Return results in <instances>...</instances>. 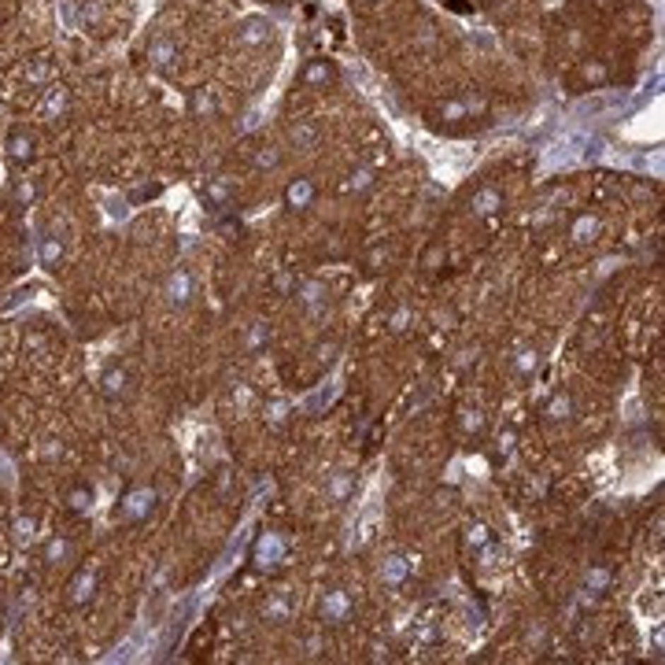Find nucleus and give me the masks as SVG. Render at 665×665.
<instances>
[{"label": "nucleus", "instance_id": "nucleus-1", "mask_svg": "<svg viewBox=\"0 0 665 665\" xmlns=\"http://www.w3.org/2000/svg\"><path fill=\"white\" fill-rule=\"evenodd\" d=\"M155 488H129L126 495H122V502H119V517L122 522H129V525H137V522H144L152 510H155Z\"/></svg>", "mask_w": 665, "mask_h": 665}, {"label": "nucleus", "instance_id": "nucleus-24", "mask_svg": "<svg viewBox=\"0 0 665 665\" xmlns=\"http://www.w3.org/2000/svg\"><path fill=\"white\" fill-rule=\"evenodd\" d=\"M488 543H492V529H488V525H481V522L466 525V547H477V551H484Z\"/></svg>", "mask_w": 665, "mask_h": 665}, {"label": "nucleus", "instance_id": "nucleus-20", "mask_svg": "<svg viewBox=\"0 0 665 665\" xmlns=\"http://www.w3.org/2000/svg\"><path fill=\"white\" fill-rule=\"evenodd\" d=\"M11 540L19 543V547L34 543V540H37V522H34V517H30V514H19V517H15V522H11Z\"/></svg>", "mask_w": 665, "mask_h": 665}, {"label": "nucleus", "instance_id": "nucleus-28", "mask_svg": "<svg viewBox=\"0 0 665 665\" xmlns=\"http://www.w3.org/2000/svg\"><path fill=\"white\" fill-rule=\"evenodd\" d=\"M278 163H281V148H278V144H263V148L255 152V167L259 170H273Z\"/></svg>", "mask_w": 665, "mask_h": 665}, {"label": "nucleus", "instance_id": "nucleus-12", "mask_svg": "<svg viewBox=\"0 0 665 665\" xmlns=\"http://www.w3.org/2000/svg\"><path fill=\"white\" fill-rule=\"evenodd\" d=\"M499 207H502V192H499L495 185H484V189H477L473 196H469V211H473V215H481V218L495 215Z\"/></svg>", "mask_w": 665, "mask_h": 665}, {"label": "nucleus", "instance_id": "nucleus-36", "mask_svg": "<svg viewBox=\"0 0 665 665\" xmlns=\"http://www.w3.org/2000/svg\"><path fill=\"white\" fill-rule=\"evenodd\" d=\"M462 429H466V432H481V429H484V414H481V411H466V414H462Z\"/></svg>", "mask_w": 665, "mask_h": 665}, {"label": "nucleus", "instance_id": "nucleus-33", "mask_svg": "<svg viewBox=\"0 0 665 665\" xmlns=\"http://www.w3.org/2000/svg\"><path fill=\"white\" fill-rule=\"evenodd\" d=\"M606 584H610V573H606V570H592L588 580H584V592H603Z\"/></svg>", "mask_w": 665, "mask_h": 665}, {"label": "nucleus", "instance_id": "nucleus-14", "mask_svg": "<svg viewBox=\"0 0 665 665\" xmlns=\"http://www.w3.org/2000/svg\"><path fill=\"white\" fill-rule=\"evenodd\" d=\"M300 82H303V86H329V82H336V67H333L329 59H311V63L303 67Z\"/></svg>", "mask_w": 665, "mask_h": 665}, {"label": "nucleus", "instance_id": "nucleus-27", "mask_svg": "<svg viewBox=\"0 0 665 665\" xmlns=\"http://www.w3.org/2000/svg\"><path fill=\"white\" fill-rule=\"evenodd\" d=\"M263 618L266 621H288V599L285 595H273L270 603H263Z\"/></svg>", "mask_w": 665, "mask_h": 665}, {"label": "nucleus", "instance_id": "nucleus-23", "mask_svg": "<svg viewBox=\"0 0 665 665\" xmlns=\"http://www.w3.org/2000/svg\"><path fill=\"white\" fill-rule=\"evenodd\" d=\"M595 233H599V218H595V215H580V218L573 222V230H570V237L580 240V245H584V240H592Z\"/></svg>", "mask_w": 665, "mask_h": 665}, {"label": "nucleus", "instance_id": "nucleus-7", "mask_svg": "<svg viewBox=\"0 0 665 665\" xmlns=\"http://www.w3.org/2000/svg\"><path fill=\"white\" fill-rule=\"evenodd\" d=\"M288 141L296 144L300 152H314L318 141H322V129H318L314 119H296V122L288 126Z\"/></svg>", "mask_w": 665, "mask_h": 665}, {"label": "nucleus", "instance_id": "nucleus-2", "mask_svg": "<svg viewBox=\"0 0 665 665\" xmlns=\"http://www.w3.org/2000/svg\"><path fill=\"white\" fill-rule=\"evenodd\" d=\"M285 540L278 536V532H263V536L255 540L252 547V562H255V570H278V565L285 562Z\"/></svg>", "mask_w": 665, "mask_h": 665}, {"label": "nucleus", "instance_id": "nucleus-4", "mask_svg": "<svg viewBox=\"0 0 665 665\" xmlns=\"http://www.w3.org/2000/svg\"><path fill=\"white\" fill-rule=\"evenodd\" d=\"M270 34H273V26H270V19H263V15H248V19H240V26H237V41L248 45V48L266 45Z\"/></svg>", "mask_w": 665, "mask_h": 665}, {"label": "nucleus", "instance_id": "nucleus-30", "mask_svg": "<svg viewBox=\"0 0 665 665\" xmlns=\"http://www.w3.org/2000/svg\"><path fill=\"white\" fill-rule=\"evenodd\" d=\"M436 115H440L444 122H459V119L469 115V107H466V100H447V104L436 107Z\"/></svg>", "mask_w": 665, "mask_h": 665}, {"label": "nucleus", "instance_id": "nucleus-8", "mask_svg": "<svg viewBox=\"0 0 665 665\" xmlns=\"http://www.w3.org/2000/svg\"><path fill=\"white\" fill-rule=\"evenodd\" d=\"M285 204L292 211H307L314 204V182L311 177H292V182L285 185Z\"/></svg>", "mask_w": 665, "mask_h": 665}, {"label": "nucleus", "instance_id": "nucleus-6", "mask_svg": "<svg viewBox=\"0 0 665 665\" xmlns=\"http://www.w3.org/2000/svg\"><path fill=\"white\" fill-rule=\"evenodd\" d=\"M163 296L170 307H185L192 300V273L185 266H177L170 278H167V288H163Z\"/></svg>", "mask_w": 665, "mask_h": 665}, {"label": "nucleus", "instance_id": "nucleus-26", "mask_svg": "<svg viewBox=\"0 0 665 665\" xmlns=\"http://www.w3.org/2000/svg\"><path fill=\"white\" fill-rule=\"evenodd\" d=\"M67 507H71L74 514H86V510L93 507V488H86V484H78V488H71V495H67Z\"/></svg>", "mask_w": 665, "mask_h": 665}, {"label": "nucleus", "instance_id": "nucleus-38", "mask_svg": "<svg viewBox=\"0 0 665 665\" xmlns=\"http://www.w3.org/2000/svg\"><path fill=\"white\" fill-rule=\"evenodd\" d=\"M266 414H270V425H281V421L288 418V403H281V399H273L270 407H266Z\"/></svg>", "mask_w": 665, "mask_h": 665}, {"label": "nucleus", "instance_id": "nucleus-35", "mask_svg": "<svg viewBox=\"0 0 665 665\" xmlns=\"http://www.w3.org/2000/svg\"><path fill=\"white\" fill-rule=\"evenodd\" d=\"M270 340V326H263V322H255V329H252V336H248V348L255 351V348H263Z\"/></svg>", "mask_w": 665, "mask_h": 665}, {"label": "nucleus", "instance_id": "nucleus-17", "mask_svg": "<svg viewBox=\"0 0 665 665\" xmlns=\"http://www.w3.org/2000/svg\"><path fill=\"white\" fill-rule=\"evenodd\" d=\"M37 259H41L45 270H56L59 259H63V240H59L56 233H45V237H41V248H37Z\"/></svg>", "mask_w": 665, "mask_h": 665}, {"label": "nucleus", "instance_id": "nucleus-40", "mask_svg": "<svg viewBox=\"0 0 665 665\" xmlns=\"http://www.w3.org/2000/svg\"><path fill=\"white\" fill-rule=\"evenodd\" d=\"M384 259H388V252H384V248H374V252H370V270H381Z\"/></svg>", "mask_w": 665, "mask_h": 665}, {"label": "nucleus", "instance_id": "nucleus-42", "mask_svg": "<svg viewBox=\"0 0 665 665\" xmlns=\"http://www.w3.org/2000/svg\"><path fill=\"white\" fill-rule=\"evenodd\" d=\"M255 126H259V115L252 111V115H245V122H240L237 129H240V134H248V129H255Z\"/></svg>", "mask_w": 665, "mask_h": 665}, {"label": "nucleus", "instance_id": "nucleus-18", "mask_svg": "<svg viewBox=\"0 0 665 665\" xmlns=\"http://www.w3.org/2000/svg\"><path fill=\"white\" fill-rule=\"evenodd\" d=\"M189 107H192V115H218V96H215V89H192V100H189Z\"/></svg>", "mask_w": 665, "mask_h": 665}, {"label": "nucleus", "instance_id": "nucleus-29", "mask_svg": "<svg viewBox=\"0 0 665 665\" xmlns=\"http://www.w3.org/2000/svg\"><path fill=\"white\" fill-rule=\"evenodd\" d=\"M370 185H374V170H366V167L351 170V174H348V182H344V189H348V192H366Z\"/></svg>", "mask_w": 665, "mask_h": 665}, {"label": "nucleus", "instance_id": "nucleus-10", "mask_svg": "<svg viewBox=\"0 0 665 665\" xmlns=\"http://www.w3.org/2000/svg\"><path fill=\"white\" fill-rule=\"evenodd\" d=\"M71 107V89L67 86H48L45 100H41V119H59Z\"/></svg>", "mask_w": 665, "mask_h": 665}, {"label": "nucleus", "instance_id": "nucleus-25", "mask_svg": "<svg viewBox=\"0 0 665 665\" xmlns=\"http://www.w3.org/2000/svg\"><path fill=\"white\" fill-rule=\"evenodd\" d=\"M67 555H71V540H63V536H52V540L45 543V562H48V565H59V562L67 558Z\"/></svg>", "mask_w": 665, "mask_h": 665}, {"label": "nucleus", "instance_id": "nucleus-41", "mask_svg": "<svg viewBox=\"0 0 665 665\" xmlns=\"http://www.w3.org/2000/svg\"><path fill=\"white\" fill-rule=\"evenodd\" d=\"M333 355H336V344H322L318 348V363H333Z\"/></svg>", "mask_w": 665, "mask_h": 665}, {"label": "nucleus", "instance_id": "nucleus-5", "mask_svg": "<svg viewBox=\"0 0 665 665\" xmlns=\"http://www.w3.org/2000/svg\"><path fill=\"white\" fill-rule=\"evenodd\" d=\"M96 595V573L93 570H78L67 584V603L71 606H89Z\"/></svg>", "mask_w": 665, "mask_h": 665}, {"label": "nucleus", "instance_id": "nucleus-31", "mask_svg": "<svg viewBox=\"0 0 665 665\" xmlns=\"http://www.w3.org/2000/svg\"><path fill=\"white\" fill-rule=\"evenodd\" d=\"M11 196H15V204H19V207H30V204L37 200V182H30V177H23V182L15 185Z\"/></svg>", "mask_w": 665, "mask_h": 665}, {"label": "nucleus", "instance_id": "nucleus-9", "mask_svg": "<svg viewBox=\"0 0 665 665\" xmlns=\"http://www.w3.org/2000/svg\"><path fill=\"white\" fill-rule=\"evenodd\" d=\"M4 148H8L11 163H30V159H34V137H30L23 126H15L8 134V141H4Z\"/></svg>", "mask_w": 665, "mask_h": 665}, {"label": "nucleus", "instance_id": "nucleus-32", "mask_svg": "<svg viewBox=\"0 0 665 665\" xmlns=\"http://www.w3.org/2000/svg\"><path fill=\"white\" fill-rule=\"evenodd\" d=\"M207 200H211V204H225V200H230V182L215 177V182L207 185Z\"/></svg>", "mask_w": 665, "mask_h": 665}, {"label": "nucleus", "instance_id": "nucleus-16", "mask_svg": "<svg viewBox=\"0 0 665 665\" xmlns=\"http://www.w3.org/2000/svg\"><path fill=\"white\" fill-rule=\"evenodd\" d=\"M407 577H411V562L403 558V555H388L381 562V580L384 584H403Z\"/></svg>", "mask_w": 665, "mask_h": 665}, {"label": "nucleus", "instance_id": "nucleus-13", "mask_svg": "<svg viewBox=\"0 0 665 665\" xmlns=\"http://www.w3.org/2000/svg\"><path fill=\"white\" fill-rule=\"evenodd\" d=\"M351 492H355V473H348V469H336V473L326 481V499L329 502H348L351 499Z\"/></svg>", "mask_w": 665, "mask_h": 665}, {"label": "nucleus", "instance_id": "nucleus-43", "mask_svg": "<svg viewBox=\"0 0 665 665\" xmlns=\"http://www.w3.org/2000/svg\"><path fill=\"white\" fill-rule=\"evenodd\" d=\"M510 444H514V432H502V440H499V451H502V455L510 451Z\"/></svg>", "mask_w": 665, "mask_h": 665}, {"label": "nucleus", "instance_id": "nucleus-21", "mask_svg": "<svg viewBox=\"0 0 665 665\" xmlns=\"http://www.w3.org/2000/svg\"><path fill=\"white\" fill-rule=\"evenodd\" d=\"M300 303L307 307V311H322V307H326V288H322L318 281H303L300 285Z\"/></svg>", "mask_w": 665, "mask_h": 665}, {"label": "nucleus", "instance_id": "nucleus-39", "mask_svg": "<svg viewBox=\"0 0 665 665\" xmlns=\"http://www.w3.org/2000/svg\"><path fill=\"white\" fill-rule=\"evenodd\" d=\"M407 322H411V311H407V307H399V311L392 314V329L403 333V329H407Z\"/></svg>", "mask_w": 665, "mask_h": 665}, {"label": "nucleus", "instance_id": "nucleus-34", "mask_svg": "<svg viewBox=\"0 0 665 665\" xmlns=\"http://www.w3.org/2000/svg\"><path fill=\"white\" fill-rule=\"evenodd\" d=\"M584 78H588V82H595V86L606 82V63H599V59H595V63H584Z\"/></svg>", "mask_w": 665, "mask_h": 665}, {"label": "nucleus", "instance_id": "nucleus-37", "mask_svg": "<svg viewBox=\"0 0 665 665\" xmlns=\"http://www.w3.org/2000/svg\"><path fill=\"white\" fill-rule=\"evenodd\" d=\"M536 363H540L536 351H522V355H517V374H532V370H536Z\"/></svg>", "mask_w": 665, "mask_h": 665}, {"label": "nucleus", "instance_id": "nucleus-22", "mask_svg": "<svg viewBox=\"0 0 665 665\" xmlns=\"http://www.w3.org/2000/svg\"><path fill=\"white\" fill-rule=\"evenodd\" d=\"M547 421H570L573 418V396H551V403H547Z\"/></svg>", "mask_w": 665, "mask_h": 665}, {"label": "nucleus", "instance_id": "nucleus-3", "mask_svg": "<svg viewBox=\"0 0 665 665\" xmlns=\"http://www.w3.org/2000/svg\"><path fill=\"white\" fill-rule=\"evenodd\" d=\"M351 610H355L351 595H348L344 588H333V592H326V595H322L318 618L326 621V625H344V621L351 618Z\"/></svg>", "mask_w": 665, "mask_h": 665}, {"label": "nucleus", "instance_id": "nucleus-15", "mask_svg": "<svg viewBox=\"0 0 665 665\" xmlns=\"http://www.w3.org/2000/svg\"><path fill=\"white\" fill-rule=\"evenodd\" d=\"M100 392H104V399H122V396L129 392V377H126V370L111 366L107 374L100 377Z\"/></svg>", "mask_w": 665, "mask_h": 665}, {"label": "nucleus", "instance_id": "nucleus-11", "mask_svg": "<svg viewBox=\"0 0 665 665\" xmlns=\"http://www.w3.org/2000/svg\"><path fill=\"white\" fill-rule=\"evenodd\" d=\"M174 59H177V41H174V37H163V34H159V37L148 41V63H152V67L167 71Z\"/></svg>", "mask_w": 665, "mask_h": 665}, {"label": "nucleus", "instance_id": "nucleus-19", "mask_svg": "<svg viewBox=\"0 0 665 665\" xmlns=\"http://www.w3.org/2000/svg\"><path fill=\"white\" fill-rule=\"evenodd\" d=\"M52 78H56V67H52V59H34L26 67V82L34 86V89H41V86H52Z\"/></svg>", "mask_w": 665, "mask_h": 665}]
</instances>
